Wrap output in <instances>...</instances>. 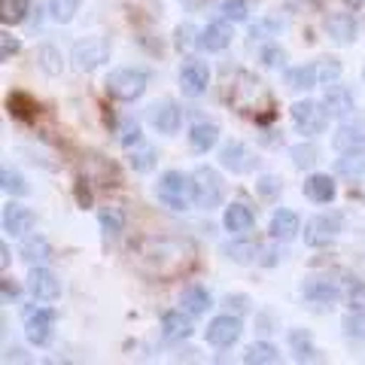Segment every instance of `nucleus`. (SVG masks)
Returning <instances> with one entry per match:
<instances>
[{
    "label": "nucleus",
    "instance_id": "1",
    "mask_svg": "<svg viewBox=\"0 0 365 365\" xmlns=\"http://www.w3.org/2000/svg\"><path fill=\"white\" fill-rule=\"evenodd\" d=\"M137 265L153 277H174V274L189 271L195 262V250L186 241H174V237H150L134 250Z\"/></svg>",
    "mask_w": 365,
    "mask_h": 365
},
{
    "label": "nucleus",
    "instance_id": "2",
    "mask_svg": "<svg viewBox=\"0 0 365 365\" xmlns=\"http://www.w3.org/2000/svg\"><path fill=\"white\" fill-rule=\"evenodd\" d=\"M155 195L170 210H189L192 201H195V182L189 177H182L180 170H168V174L158 180Z\"/></svg>",
    "mask_w": 365,
    "mask_h": 365
},
{
    "label": "nucleus",
    "instance_id": "3",
    "mask_svg": "<svg viewBox=\"0 0 365 365\" xmlns=\"http://www.w3.org/2000/svg\"><path fill=\"white\" fill-rule=\"evenodd\" d=\"M146 91V73L134 67H119L107 76V95L116 101H137Z\"/></svg>",
    "mask_w": 365,
    "mask_h": 365
},
{
    "label": "nucleus",
    "instance_id": "4",
    "mask_svg": "<svg viewBox=\"0 0 365 365\" xmlns=\"http://www.w3.org/2000/svg\"><path fill=\"white\" fill-rule=\"evenodd\" d=\"M192 182H195V204L204 210H213L220 207L222 201V180L216 174L213 168H195V174H192Z\"/></svg>",
    "mask_w": 365,
    "mask_h": 365
},
{
    "label": "nucleus",
    "instance_id": "5",
    "mask_svg": "<svg viewBox=\"0 0 365 365\" xmlns=\"http://www.w3.org/2000/svg\"><path fill=\"white\" fill-rule=\"evenodd\" d=\"M107 58H110V43L104 37H86L73 46V67L83 73L95 71V67H101Z\"/></svg>",
    "mask_w": 365,
    "mask_h": 365
},
{
    "label": "nucleus",
    "instance_id": "6",
    "mask_svg": "<svg viewBox=\"0 0 365 365\" xmlns=\"http://www.w3.org/2000/svg\"><path fill=\"white\" fill-rule=\"evenodd\" d=\"M52 326H55V311H49V307H28L25 311V335L34 347L49 344Z\"/></svg>",
    "mask_w": 365,
    "mask_h": 365
},
{
    "label": "nucleus",
    "instance_id": "7",
    "mask_svg": "<svg viewBox=\"0 0 365 365\" xmlns=\"http://www.w3.org/2000/svg\"><path fill=\"white\" fill-rule=\"evenodd\" d=\"M292 122L302 134H319L329 125V110L317 101H302V104L292 107Z\"/></svg>",
    "mask_w": 365,
    "mask_h": 365
},
{
    "label": "nucleus",
    "instance_id": "8",
    "mask_svg": "<svg viewBox=\"0 0 365 365\" xmlns=\"http://www.w3.org/2000/svg\"><path fill=\"white\" fill-rule=\"evenodd\" d=\"M207 83H210V71H207V64H204V61L189 58L186 64H182V71H180V88H182V95L198 98V95H204Z\"/></svg>",
    "mask_w": 365,
    "mask_h": 365
},
{
    "label": "nucleus",
    "instance_id": "9",
    "mask_svg": "<svg viewBox=\"0 0 365 365\" xmlns=\"http://www.w3.org/2000/svg\"><path fill=\"white\" fill-rule=\"evenodd\" d=\"M28 289L37 302H55L61 295V283L55 277L52 271H46L40 265H34L31 274H28Z\"/></svg>",
    "mask_w": 365,
    "mask_h": 365
},
{
    "label": "nucleus",
    "instance_id": "10",
    "mask_svg": "<svg viewBox=\"0 0 365 365\" xmlns=\"http://www.w3.org/2000/svg\"><path fill=\"white\" fill-rule=\"evenodd\" d=\"M241 319L232 317V314H225V317H216L213 323L207 326V341L213 347H232L237 338H241Z\"/></svg>",
    "mask_w": 365,
    "mask_h": 365
},
{
    "label": "nucleus",
    "instance_id": "11",
    "mask_svg": "<svg viewBox=\"0 0 365 365\" xmlns=\"http://www.w3.org/2000/svg\"><path fill=\"white\" fill-rule=\"evenodd\" d=\"M338 228H341L338 216H314V220H307V225H304V244L323 247L338 235Z\"/></svg>",
    "mask_w": 365,
    "mask_h": 365
},
{
    "label": "nucleus",
    "instance_id": "12",
    "mask_svg": "<svg viewBox=\"0 0 365 365\" xmlns=\"http://www.w3.org/2000/svg\"><path fill=\"white\" fill-rule=\"evenodd\" d=\"M220 162L228 168V170H235V174H250L256 165H259V158L247 150L244 143H237L232 140L228 146H222V153H220Z\"/></svg>",
    "mask_w": 365,
    "mask_h": 365
},
{
    "label": "nucleus",
    "instance_id": "13",
    "mask_svg": "<svg viewBox=\"0 0 365 365\" xmlns=\"http://www.w3.org/2000/svg\"><path fill=\"white\" fill-rule=\"evenodd\" d=\"M150 122H153V128H158L162 134H177L180 131V110L174 101H155V104L150 107Z\"/></svg>",
    "mask_w": 365,
    "mask_h": 365
},
{
    "label": "nucleus",
    "instance_id": "14",
    "mask_svg": "<svg viewBox=\"0 0 365 365\" xmlns=\"http://www.w3.org/2000/svg\"><path fill=\"white\" fill-rule=\"evenodd\" d=\"M326 31L338 46H350L353 40H356L359 25H356V19H353L350 13H332L326 19Z\"/></svg>",
    "mask_w": 365,
    "mask_h": 365
},
{
    "label": "nucleus",
    "instance_id": "15",
    "mask_svg": "<svg viewBox=\"0 0 365 365\" xmlns=\"http://www.w3.org/2000/svg\"><path fill=\"white\" fill-rule=\"evenodd\" d=\"M326 110L329 116H347V113L356 107V101H353V91L347 86H338V83H329L326 86Z\"/></svg>",
    "mask_w": 365,
    "mask_h": 365
},
{
    "label": "nucleus",
    "instance_id": "16",
    "mask_svg": "<svg viewBox=\"0 0 365 365\" xmlns=\"http://www.w3.org/2000/svg\"><path fill=\"white\" fill-rule=\"evenodd\" d=\"M302 292L307 302H317V304H335V302H341V295H344L338 283H332V280H307Z\"/></svg>",
    "mask_w": 365,
    "mask_h": 365
},
{
    "label": "nucleus",
    "instance_id": "17",
    "mask_svg": "<svg viewBox=\"0 0 365 365\" xmlns=\"http://www.w3.org/2000/svg\"><path fill=\"white\" fill-rule=\"evenodd\" d=\"M34 210L31 207H25V204H6L4 207V228L9 235H25L28 228L34 225Z\"/></svg>",
    "mask_w": 365,
    "mask_h": 365
},
{
    "label": "nucleus",
    "instance_id": "18",
    "mask_svg": "<svg viewBox=\"0 0 365 365\" xmlns=\"http://www.w3.org/2000/svg\"><path fill=\"white\" fill-rule=\"evenodd\" d=\"M228 43H232V28H228L225 21H213V25L204 28L201 37H198V46L207 52H222Z\"/></svg>",
    "mask_w": 365,
    "mask_h": 365
},
{
    "label": "nucleus",
    "instance_id": "19",
    "mask_svg": "<svg viewBox=\"0 0 365 365\" xmlns=\"http://www.w3.org/2000/svg\"><path fill=\"white\" fill-rule=\"evenodd\" d=\"M216 140H220V128H216L213 122H198V125H192L189 143H192V150H195V153H207V150H213Z\"/></svg>",
    "mask_w": 365,
    "mask_h": 365
},
{
    "label": "nucleus",
    "instance_id": "20",
    "mask_svg": "<svg viewBox=\"0 0 365 365\" xmlns=\"http://www.w3.org/2000/svg\"><path fill=\"white\" fill-rule=\"evenodd\" d=\"M225 228L232 235H244V232H250L253 228V222H256V216H253V210L247 207V204H232V207L225 210Z\"/></svg>",
    "mask_w": 365,
    "mask_h": 365
},
{
    "label": "nucleus",
    "instance_id": "21",
    "mask_svg": "<svg viewBox=\"0 0 365 365\" xmlns=\"http://www.w3.org/2000/svg\"><path fill=\"white\" fill-rule=\"evenodd\" d=\"M304 195L311 201H317V204H329L335 198V182L326 174H314V177L304 180Z\"/></svg>",
    "mask_w": 365,
    "mask_h": 365
},
{
    "label": "nucleus",
    "instance_id": "22",
    "mask_svg": "<svg viewBox=\"0 0 365 365\" xmlns=\"http://www.w3.org/2000/svg\"><path fill=\"white\" fill-rule=\"evenodd\" d=\"M19 253H21V259H25L28 265L34 268V265H43V262L52 259V247H49V241H46V237L34 235V237H28V241L21 244Z\"/></svg>",
    "mask_w": 365,
    "mask_h": 365
},
{
    "label": "nucleus",
    "instance_id": "23",
    "mask_svg": "<svg viewBox=\"0 0 365 365\" xmlns=\"http://www.w3.org/2000/svg\"><path fill=\"white\" fill-rule=\"evenodd\" d=\"M271 235L277 237V241H292V237L299 235V216L292 210H277L271 216Z\"/></svg>",
    "mask_w": 365,
    "mask_h": 365
},
{
    "label": "nucleus",
    "instance_id": "24",
    "mask_svg": "<svg viewBox=\"0 0 365 365\" xmlns=\"http://www.w3.org/2000/svg\"><path fill=\"white\" fill-rule=\"evenodd\" d=\"M162 335L168 341H180V338H189L192 335V323L189 317H182L180 311H168L162 317Z\"/></svg>",
    "mask_w": 365,
    "mask_h": 365
},
{
    "label": "nucleus",
    "instance_id": "25",
    "mask_svg": "<svg viewBox=\"0 0 365 365\" xmlns=\"http://www.w3.org/2000/svg\"><path fill=\"white\" fill-rule=\"evenodd\" d=\"M244 362L250 365H274V362H280V353L274 344H268V341H256V344H250L247 353H244Z\"/></svg>",
    "mask_w": 365,
    "mask_h": 365
},
{
    "label": "nucleus",
    "instance_id": "26",
    "mask_svg": "<svg viewBox=\"0 0 365 365\" xmlns=\"http://www.w3.org/2000/svg\"><path fill=\"white\" fill-rule=\"evenodd\" d=\"M319 83V76H317V67L314 64H304V67H292V71L287 73V86L292 91H307V88H314Z\"/></svg>",
    "mask_w": 365,
    "mask_h": 365
},
{
    "label": "nucleus",
    "instance_id": "27",
    "mask_svg": "<svg viewBox=\"0 0 365 365\" xmlns=\"http://www.w3.org/2000/svg\"><path fill=\"white\" fill-rule=\"evenodd\" d=\"M31 13V0H0V19L4 25H19Z\"/></svg>",
    "mask_w": 365,
    "mask_h": 365
},
{
    "label": "nucleus",
    "instance_id": "28",
    "mask_svg": "<svg viewBox=\"0 0 365 365\" xmlns=\"http://www.w3.org/2000/svg\"><path fill=\"white\" fill-rule=\"evenodd\" d=\"M207 307H210V295L204 292L201 287H192V289L182 292V311H189L192 317L207 314Z\"/></svg>",
    "mask_w": 365,
    "mask_h": 365
},
{
    "label": "nucleus",
    "instance_id": "29",
    "mask_svg": "<svg viewBox=\"0 0 365 365\" xmlns=\"http://www.w3.org/2000/svg\"><path fill=\"white\" fill-rule=\"evenodd\" d=\"M6 107H9V113H13L16 119H25V122H31V119H34V110H37V104H34V98L21 95V91H16V95H9Z\"/></svg>",
    "mask_w": 365,
    "mask_h": 365
},
{
    "label": "nucleus",
    "instance_id": "30",
    "mask_svg": "<svg viewBox=\"0 0 365 365\" xmlns=\"http://www.w3.org/2000/svg\"><path fill=\"white\" fill-rule=\"evenodd\" d=\"M79 4L83 0H49V16L55 19V21H61V25H67L73 16H76V9H79Z\"/></svg>",
    "mask_w": 365,
    "mask_h": 365
},
{
    "label": "nucleus",
    "instance_id": "31",
    "mask_svg": "<svg viewBox=\"0 0 365 365\" xmlns=\"http://www.w3.org/2000/svg\"><path fill=\"white\" fill-rule=\"evenodd\" d=\"M362 137H365V134H359V131L341 128V131L332 137V146H335L341 155H344V153H356V150H359V143H362Z\"/></svg>",
    "mask_w": 365,
    "mask_h": 365
},
{
    "label": "nucleus",
    "instance_id": "32",
    "mask_svg": "<svg viewBox=\"0 0 365 365\" xmlns=\"http://www.w3.org/2000/svg\"><path fill=\"white\" fill-rule=\"evenodd\" d=\"M289 344H292V350H295V356L299 359H314V341H311V335L307 332H302V329H295V332H289Z\"/></svg>",
    "mask_w": 365,
    "mask_h": 365
},
{
    "label": "nucleus",
    "instance_id": "33",
    "mask_svg": "<svg viewBox=\"0 0 365 365\" xmlns=\"http://www.w3.org/2000/svg\"><path fill=\"white\" fill-rule=\"evenodd\" d=\"M101 228H104L107 235H119L122 228H125V213H122V207H107V210H101Z\"/></svg>",
    "mask_w": 365,
    "mask_h": 365
},
{
    "label": "nucleus",
    "instance_id": "34",
    "mask_svg": "<svg viewBox=\"0 0 365 365\" xmlns=\"http://www.w3.org/2000/svg\"><path fill=\"white\" fill-rule=\"evenodd\" d=\"M37 58H40V67L49 76H55V73H61V52L55 49V46H43V49L37 52Z\"/></svg>",
    "mask_w": 365,
    "mask_h": 365
},
{
    "label": "nucleus",
    "instance_id": "35",
    "mask_svg": "<svg viewBox=\"0 0 365 365\" xmlns=\"http://www.w3.org/2000/svg\"><path fill=\"white\" fill-rule=\"evenodd\" d=\"M128 162H131V168H134V170H150V168L155 165V153H153V146L137 143V150H131Z\"/></svg>",
    "mask_w": 365,
    "mask_h": 365
},
{
    "label": "nucleus",
    "instance_id": "36",
    "mask_svg": "<svg viewBox=\"0 0 365 365\" xmlns=\"http://www.w3.org/2000/svg\"><path fill=\"white\" fill-rule=\"evenodd\" d=\"M338 174H344V177H359L362 170H365V158L359 153H344V158H338Z\"/></svg>",
    "mask_w": 365,
    "mask_h": 365
},
{
    "label": "nucleus",
    "instance_id": "37",
    "mask_svg": "<svg viewBox=\"0 0 365 365\" xmlns=\"http://www.w3.org/2000/svg\"><path fill=\"white\" fill-rule=\"evenodd\" d=\"M317 146L314 143H299L292 146V165L295 168H314L317 165Z\"/></svg>",
    "mask_w": 365,
    "mask_h": 365
},
{
    "label": "nucleus",
    "instance_id": "38",
    "mask_svg": "<svg viewBox=\"0 0 365 365\" xmlns=\"http://www.w3.org/2000/svg\"><path fill=\"white\" fill-rule=\"evenodd\" d=\"M0 180H4V189L9 192V195H28V182H25V177H21V174H16V170L4 168Z\"/></svg>",
    "mask_w": 365,
    "mask_h": 365
},
{
    "label": "nucleus",
    "instance_id": "39",
    "mask_svg": "<svg viewBox=\"0 0 365 365\" xmlns=\"http://www.w3.org/2000/svg\"><path fill=\"white\" fill-rule=\"evenodd\" d=\"M317 76H319V83H338V76H341V61L338 58H323L317 64Z\"/></svg>",
    "mask_w": 365,
    "mask_h": 365
},
{
    "label": "nucleus",
    "instance_id": "40",
    "mask_svg": "<svg viewBox=\"0 0 365 365\" xmlns=\"http://www.w3.org/2000/svg\"><path fill=\"white\" fill-rule=\"evenodd\" d=\"M344 335L353 341H365V314H347L344 317Z\"/></svg>",
    "mask_w": 365,
    "mask_h": 365
},
{
    "label": "nucleus",
    "instance_id": "41",
    "mask_svg": "<svg viewBox=\"0 0 365 365\" xmlns=\"http://www.w3.org/2000/svg\"><path fill=\"white\" fill-rule=\"evenodd\" d=\"M259 253V244H232L225 247V256L235 262H253V256Z\"/></svg>",
    "mask_w": 365,
    "mask_h": 365
},
{
    "label": "nucleus",
    "instance_id": "42",
    "mask_svg": "<svg viewBox=\"0 0 365 365\" xmlns=\"http://www.w3.org/2000/svg\"><path fill=\"white\" fill-rule=\"evenodd\" d=\"M222 16L228 21H247V4L244 0H222Z\"/></svg>",
    "mask_w": 365,
    "mask_h": 365
},
{
    "label": "nucleus",
    "instance_id": "43",
    "mask_svg": "<svg viewBox=\"0 0 365 365\" xmlns=\"http://www.w3.org/2000/svg\"><path fill=\"white\" fill-rule=\"evenodd\" d=\"M19 46H21V43L13 37V34H6V31H4V34H0V58L9 61V58H13V55L19 52Z\"/></svg>",
    "mask_w": 365,
    "mask_h": 365
},
{
    "label": "nucleus",
    "instance_id": "44",
    "mask_svg": "<svg viewBox=\"0 0 365 365\" xmlns=\"http://www.w3.org/2000/svg\"><path fill=\"white\" fill-rule=\"evenodd\" d=\"M262 61L268 67H277V64L287 61V55H283V49H277V46H265V49H262Z\"/></svg>",
    "mask_w": 365,
    "mask_h": 365
},
{
    "label": "nucleus",
    "instance_id": "45",
    "mask_svg": "<svg viewBox=\"0 0 365 365\" xmlns=\"http://www.w3.org/2000/svg\"><path fill=\"white\" fill-rule=\"evenodd\" d=\"M256 186H259V192H262L265 198H274V195L280 192V180H277V177H262Z\"/></svg>",
    "mask_w": 365,
    "mask_h": 365
},
{
    "label": "nucleus",
    "instance_id": "46",
    "mask_svg": "<svg viewBox=\"0 0 365 365\" xmlns=\"http://www.w3.org/2000/svg\"><path fill=\"white\" fill-rule=\"evenodd\" d=\"M122 143H125V146L140 143V128H137V122H125V128H122Z\"/></svg>",
    "mask_w": 365,
    "mask_h": 365
},
{
    "label": "nucleus",
    "instance_id": "47",
    "mask_svg": "<svg viewBox=\"0 0 365 365\" xmlns=\"http://www.w3.org/2000/svg\"><path fill=\"white\" fill-rule=\"evenodd\" d=\"M189 37H192V25H180L177 28V46H180V49H186V46L192 43Z\"/></svg>",
    "mask_w": 365,
    "mask_h": 365
},
{
    "label": "nucleus",
    "instance_id": "48",
    "mask_svg": "<svg viewBox=\"0 0 365 365\" xmlns=\"http://www.w3.org/2000/svg\"><path fill=\"white\" fill-rule=\"evenodd\" d=\"M225 304H235V311H247V307H250V299H247V295H228Z\"/></svg>",
    "mask_w": 365,
    "mask_h": 365
},
{
    "label": "nucleus",
    "instance_id": "49",
    "mask_svg": "<svg viewBox=\"0 0 365 365\" xmlns=\"http://www.w3.org/2000/svg\"><path fill=\"white\" fill-rule=\"evenodd\" d=\"M4 295H6V299H16V295H19V287L13 280H4Z\"/></svg>",
    "mask_w": 365,
    "mask_h": 365
},
{
    "label": "nucleus",
    "instance_id": "50",
    "mask_svg": "<svg viewBox=\"0 0 365 365\" xmlns=\"http://www.w3.org/2000/svg\"><path fill=\"white\" fill-rule=\"evenodd\" d=\"M0 265H4V268L9 265V247L6 244H0Z\"/></svg>",
    "mask_w": 365,
    "mask_h": 365
},
{
    "label": "nucleus",
    "instance_id": "51",
    "mask_svg": "<svg viewBox=\"0 0 365 365\" xmlns=\"http://www.w3.org/2000/svg\"><path fill=\"white\" fill-rule=\"evenodd\" d=\"M344 4H350V6H359V4H362V0H344Z\"/></svg>",
    "mask_w": 365,
    "mask_h": 365
},
{
    "label": "nucleus",
    "instance_id": "52",
    "mask_svg": "<svg viewBox=\"0 0 365 365\" xmlns=\"http://www.w3.org/2000/svg\"><path fill=\"white\" fill-rule=\"evenodd\" d=\"M362 83H365V71H362Z\"/></svg>",
    "mask_w": 365,
    "mask_h": 365
}]
</instances>
